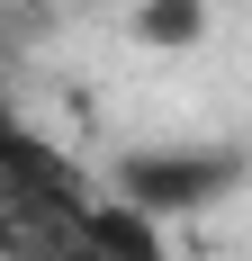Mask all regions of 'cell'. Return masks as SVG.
I'll list each match as a JSON object with an SVG mask.
<instances>
[{
    "label": "cell",
    "instance_id": "2",
    "mask_svg": "<svg viewBox=\"0 0 252 261\" xmlns=\"http://www.w3.org/2000/svg\"><path fill=\"white\" fill-rule=\"evenodd\" d=\"M135 36L144 45H198L207 36V0H144L135 9Z\"/></svg>",
    "mask_w": 252,
    "mask_h": 261
},
{
    "label": "cell",
    "instance_id": "1",
    "mask_svg": "<svg viewBox=\"0 0 252 261\" xmlns=\"http://www.w3.org/2000/svg\"><path fill=\"white\" fill-rule=\"evenodd\" d=\"M252 162L234 144H144V153L117 162V198L126 207H144L153 225H180V216H207L225 207L234 189H243Z\"/></svg>",
    "mask_w": 252,
    "mask_h": 261
},
{
    "label": "cell",
    "instance_id": "3",
    "mask_svg": "<svg viewBox=\"0 0 252 261\" xmlns=\"http://www.w3.org/2000/svg\"><path fill=\"white\" fill-rule=\"evenodd\" d=\"M0 117H9V108H0Z\"/></svg>",
    "mask_w": 252,
    "mask_h": 261
}]
</instances>
